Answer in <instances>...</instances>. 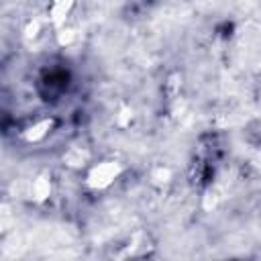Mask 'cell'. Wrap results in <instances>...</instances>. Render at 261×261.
I'll return each instance as SVG.
<instances>
[{
	"label": "cell",
	"instance_id": "obj_1",
	"mask_svg": "<svg viewBox=\"0 0 261 261\" xmlns=\"http://www.w3.org/2000/svg\"><path fill=\"white\" fill-rule=\"evenodd\" d=\"M116 173H118V165L116 163H102L90 173V184L96 186V188H104L116 177Z\"/></svg>",
	"mask_w": 261,
	"mask_h": 261
},
{
	"label": "cell",
	"instance_id": "obj_2",
	"mask_svg": "<svg viewBox=\"0 0 261 261\" xmlns=\"http://www.w3.org/2000/svg\"><path fill=\"white\" fill-rule=\"evenodd\" d=\"M71 2H73V0H55V4H53V10H51L53 18H55V20L63 18V16H65V12H67V8L71 6Z\"/></svg>",
	"mask_w": 261,
	"mask_h": 261
}]
</instances>
